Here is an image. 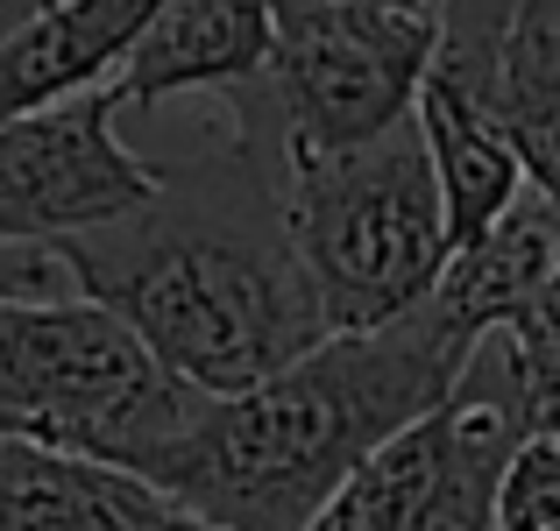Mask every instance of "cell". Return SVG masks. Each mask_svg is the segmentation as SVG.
Here are the masks:
<instances>
[{"label": "cell", "mask_w": 560, "mask_h": 531, "mask_svg": "<svg viewBox=\"0 0 560 531\" xmlns=\"http://www.w3.org/2000/svg\"><path fill=\"white\" fill-rule=\"evenodd\" d=\"M71 291L142 333V347L206 397H242L305 362L327 333L284 227V135L270 107L234 93V128L199 164L164 170L136 220L50 248Z\"/></svg>", "instance_id": "1"}, {"label": "cell", "mask_w": 560, "mask_h": 531, "mask_svg": "<svg viewBox=\"0 0 560 531\" xmlns=\"http://www.w3.org/2000/svg\"><path fill=\"white\" fill-rule=\"evenodd\" d=\"M468 362L433 305L376 333H334L262 390L206 397L150 482L213 531H313L397 433L447 404Z\"/></svg>", "instance_id": "2"}, {"label": "cell", "mask_w": 560, "mask_h": 531, "mask_svg": "<svg viewBox=\"0 0 560 531\" xmlns=\"http://www.w3.org/2000/svg\"><path fill=\"white\" fill-rule=\"evenodd\" d=\"M199 404L206 390L171 376L121 312L79 291H0V433L150 482Z\"/></svg>", "instance_id": "3"}, {"label": "cell", "mask_w": 560, "mask_h": 531, "mask_svg": "<svg viewBox=\"0 0 560 531\" xmlns=\"http://www.w3.org/2000/svg\"><path fill=\"white\" fill-rule=\"evenodd\" d=\"M284 227L299 248L327 333H376L419 312L454 262L419 121L362 150H284Z\"/></svg>", "instance_id": "4"}, {"label": "cell", "mask_w": 560, "mask_h": 531, "mask_svg": "<svg viewBox=\"0 0 560 531\" xmlns=\"http://www.w3.org/2000/svg\"><path fill=\"white\" fill-rule=\"evenodd\" d=\"M440 57V0H334L277 8V57L256 99L284 150H362L419 114Z\"/></svg>", "instance_id": "5"}, {"label": "cell", "mask_w": 560, "mask_h": 531, "mask_svg": "<svg viewBox=\"0 0 560 531\" xmlns=\"http://www.w3.org/2000/svg\"><path fill=\"white\" fill-rule=\"evenodd\" d=\"M525 439L533 418H525L511 354L482 341L447 404L425 425L397 433L319 510L313 531H504V482Z\"/></svg>", "instance_id": "6"}, {"label": "cell", "mask_w": 560, "mask_h": 531, "mask_svg": "<svg viewBox=\"0 0 560 531\" xmlns=\"http://www.w3.org/2000/svg\"><path fill=\"white\" fill-rule=\"evenodd\" d=\"M114 93L65 99L0 128V248H57L136 220L164 191V170L114 135Z\"/></svg>", "instance_id": "7"}, {"label": "cell", "mask_w": 560, "mask_h": 531, "mask_svg": "<svg viewBox=\"0 0 560 531\" xmlns=\"http://www.w3.org/2000/svg\"><path fill=\"white\" fill-rule=\"evenodd\" d=\"M277 57V0H171L142 43L128 50L121 79L107 85L114 107H164L178 93H248Z\"/></svg>", "instance_id": "8"}, {"label": "cell", "mask_w": 560, "mask_h": 531, "mask_svg": "<svg viewBox=\"0 0 560 531\" xmlns=\"http://www.w3.org/2000/svg\"><path fill=\"white\" fill-rule=\"evenodd\" d=\"M0 531H213L128 468L0 433Z\"/></svg>", "instance_id": "9"}, {"label": "cell", "mask_w": 560, "mask_h": 531, "mask_svg": "<svg viewBox=\"0 0 560 531\" xmlns=\"http://www.w3.org/2000/svg\"><path fill=\"white\" fill-rule=\"evenodd\" d=\"M164 8L171 0H57L14 36H0V128L100 93V79L114 85Z\"/></svg>", "instance_id": "10"}, {"label": "cell", "mask_w": 560, "mask_h": 531, "mask_svg": "<svg viewBox=\"0 0 560 531\" xmlns=\"http://www.w3.org/2000/svg\"><path fill=\"white\" fill-rule=\"evenodd\" d=\"M560 284V205L547 191L525 185V199L497 220L482 241H468L447 262L433 305V319L454 333V347L476 354L482 341H497L504 327H518L539 298Z\"/></svg>", "instance_id": "11"}, {"label": "cell", "mask_w": 560, "mask_h": 531, "mask_svg": "<svg viewBox=\"0 0 560 531\" xmlns=\"http://www.w3.org/2000/svg\"><path fill=\"white\" fill-rule=\"evenodd\" d=\"M497 121L533 191L560 205V0H511L497 43Z\"/></svg>", "instance_id": "12"}, {"label": "cell", "mask_w": 560, "mask_h": 531, "mask_svg": "<svg viewBox=\"0 0 560 531\" xmlns=\"http://www.w3.org/2000/svg\"><path fill=\"white\" fill-rule=\"evenodd\" d=\"M497 347L511 354V376H518V397H525V418H533V439L560 433V284L518 327L497 333Z\"/></svg>", "instance_id": "13"}, {"label": "cell", "mask_w": 560, "mask_h": 531, "mask_svg": "<svg viewBox=\"0 0 560 531\" xmlns=\"http://www.w3.org/2000/svg\"><path fill=\"white\" fill-rule=\"evenodd\" d=\"M504 531H560V433L525 439L504 482Z\"/></svg>", "instance_id": "14"}, {"label": "cell", "mask_w": 560, "mask_h": 531, "mask_svg": "<svg viewBox=\"0 0 560 531\" xmlns=\"http://www.w3.org/2000/svg\"><path fill=\"white\" fill-rule=\"evenodd\" d=\"M43 8H57V0H0V36H14L22 22H36Z\"/></svg>", "instance_id": "15"}, {"label": "cell", "mask_w": 560, "mask_h": 531, "mask_svg": "<svg viewBox=\"0 0 560 531\" xmlns=\"http://www.w3.org/2000/svg\"><path fill=\"white\" fill-rule=\"evenodd\" d=\"M277 8H334V0H277Z\"/></svg>", "instance_id": "16"}]
</instances>
